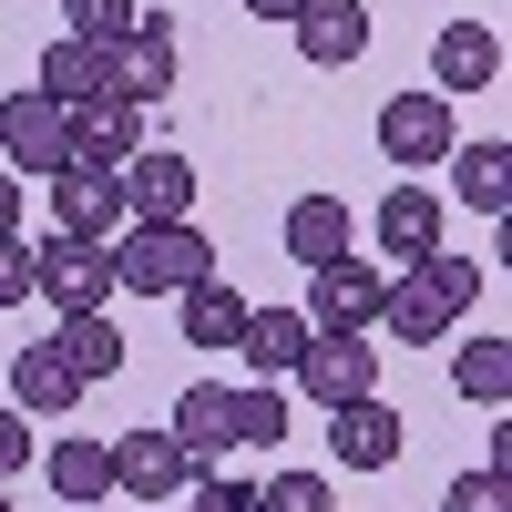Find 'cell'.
<instances>
[{"instance_id": "obj_1", "label": "cell", "mask_w": 512, "mask_h": 512, "mask_svg": "<svg viewBox=\"0 0 512 512\" xmlns=\"http://www.w3.org/2000/svg\"><path fill=\"white\" fill-rule=\"evenodd\" d=\"M472 297H482V267H472V256H420V267L390 277L379 318H390V338H410V349H441V338L472 318Z\"/></svg>"}, {"instance_id": "obj_2", "label": "cell", "mask_w": 512, "mask_h": 512, "mask_svg": "<svg viewBox=\"0 0 512 512\" xmlns=\"http://www.w3.org/2000/svg\"><path fill=\"white\" fill-rule=\"evenodd\" d=\"M195 277H216V246L195 226H123L113 236V287L123 297H185Z\"/></svg>"}, {"instance_id": "obj_3", "label": "cell", "mask_w": 512, "mask_h": 512, "mask_svg": "<svg viewBox=\"0 0 512 512\" xmlns=\"http://www.w3.org/2000/svg\"><path fill=\"white\" fill-rule=\"evenodd\" d=\"M31 297H52L62 318H103L113 308V246H93V236H41L31 246Z\"/></svg>"}, {"instance_id": "obj_4", "label": "cell", "mask_w": 512, "mask_h": 512, "mask_svg": "<svg viewBox=\"0 0 512 512\" xmlns=\"http://www.w3.org/2000/svg\"><path fill=\"white\" fill-rule=\"evenodd\" d=\"M113 185H123V226H195V164H185L175 144L134 154Z\"/></svg>"}, {"instance_id": "obj_5", "label": "cell", "mask_w": 512, "mask_h": 512, "mask_svg": "<svg viewBox=\"0 0 512 512\" xmlns=\"http://www.w3.org/2000/svg\"><path fill=\"white\" fill-rule=\"evenodd\" d=\"M62 164H72V113L41 93H11L0 103V175H62Z\"/></svg>"}, {"instance_id": "obj_6", "label": "cell", "mask_w": 512, "mask_h": 512, "mask_svg": "<svg viewBox=\"0 0 512 512\" xmlns=\"http://www.w3.org/2000/svg\"><path fill=\"white\" fill-rule=\"evenodd\" d=\"M287 379H308L318 410H349V400H379V349H369V338H349V328H318L308 359H297Z\"/></svg>"}, {"instance_id": "obj_7", "label": "cell", "mask_w": 512, "mask_h": 512, "mask_svg": "<svg viewBox=\"0 0 512 512\" xmlns=\"http://www.w3.org/2000/svg\"><path fill=\"white\" fill-rule=\"evenodd\" d=\"M451 144H461V113H451L441 93H390V103H379V154H390L400 175L441 164Z\"/></svg>"}, {"instance_id": "obj_8", "label": "cell", "mask_w": 512, "mask_h": 512, "mask_svg": "<svg viewBox=\"0 0 512 512\" xmlns=\"http://www.w3.org/2000/svg\"><path fill=\"white\" fill-rule=\"evenodd\" d=\"M175 93V11H134V31L113 41V103H164Z\"/></svg>"}, {"instance_id": "obj_9", "label": "cell", "mask_w": 512, "mask_h": 512, "mask_svg": "<svg viewBox=\"0 0 512 512\" xmlns=\"http://www.w3.org/2000/svg\"><path fill=\"white\" fill-rule=\"evenodd\" d=\"M379 297H390V267H369V256H328V267H308V308H318V328L369 338V328H379Z\"/></svg>"}, {"instance_id": "obj_10", "label": "cell", "mask_w": 512, "mask_h": 512, "mask_svg": "<svg viewBox=\"0 0 512 512\" xmlns=\"http://www.w3.org/2000/svg\"><path fill=\"white\" fill-rule=\"evenodd\" d=\"M41 185H52V236H93V246L123 236V185H113V175L62 164V175H41Z\"/></svg>"}, {"instance_id": "obj_11", "label": "cell", "mask_w": 512, "mask_h": 512, "mask_svg": "<svg viewBox=\"0 0 512 512\" xmlns=\"http://www.w3.org/2000/svg\"><path fill=\"white\" fill-rule=\"evenodd\" d=\"M164 431H175V451L195 461V472H216V461L236 451V390L226 379H195V390L164 410Z\"/></svg>"}, {"instance_id": "obj_12", "label": "cell", "mask_w": 512, "mask_h": 512, "mask_svg": "<svg viewBox=\"0 0 512 512\" xmlns=\"http://www.w3.org/2000/svg\"><path fill=\"white\" fill-rule=\"evenodd\" d=\"M195 482V461L175 451V431H123L113 441V492L123 502H175Z\"/></svg>"}, {"instance_id": "obj_13", "label": "cell", "mask_w": 512, "mask_h": 512, "mask_svg": "<svg viewBox=\"0 0 512 512\" xmlns=\"http://www.w3.org/2000/svg\"><path fill=\"white\" fill-rule=\"evenodd\" d=\"M41 103H62V113H93V103H113V52L103 41H52V52H41V82H31Z\"/></svg>"}, {"instance_id": "obj_14", "label": "cell", "mask_w": 512, "mask_h": 512, "mask_svg": "<svg viewBox=\"0 0 512 512\" xmlns=\"http://www.w3.org/2000/svg\"><path fill=\"white\" fill-rule=\"evenodd\" d=\"M420 256H441V195L431 185H390L379 195V267H420Z\"/></svg>"}, {"instance_id": "obj_15", "label": "cell", "mask_w": 512, "mask_h": 512, "mask_svg": "<svg viewBox=\"0 0 512 512\" xmlns=\"http://www.w3.org/2000/svg\"><path fill=\"white\" fill-rule=\"evenodd\" d=\"M492 72H502V31L492 21H441V41H431V93L461 103V93H482Z\"/></svg>"}, {"instance_id": "obj_16", "label": "cell", "mask_w": 512, "mask_h": 512, "mask_svg": "<svg viewBox=\"0 0 512 512\" xmlns=\"http://www.w3.org/2000/svg\"><path fill=\"white\" fill-rule=\"evenodd\" d=\"M400 431H410V420H400L390 400H349V410H328V451L349 461V472H390V461H400Z\"/></svg>"}, {"instance_id": "obj_17", "label": "cell", "mask_w": 512, "mask_h": 512, "mask_svg": "<svg viewBox=\"0 0 512 512\" xmlns=\"http://www.w3.org/2000/svg\"><path fill=\"white\" fill-rule=\"evenodd\" d=\"M72 400H82V379L62 369L52 338H41V349H11V410L21 420H72Z\"/></svg>"}, {"instance_id": "obj_18", "label": "cell", "mask_w": 512, "mask_h": 512, "mask_svg": "<svg viewBox=\"0 0 512 512\" xmlns=\"http://www.w3.org/2000/svg\"><path fill=\"white\" fill-rule=\"evenodd\" d=\"M287 31H297V52L328 62V72L369 52V11H359V0H297V21H287Z\"/></svg>"}, {"instance_id": "obj_19", "label": "cell", "mask_w": 512, "mask_h": 512, "mask_svg": "<svg viewBox=\"0 0 512 512\" xmlns=\"http://www.w3.org/2000/svg\"><path fill=\"white\" fill-rule=\"evenodd\" d=\"M134 154H144V113H134V103H93V113H72V164L123 175Z\"/></svg>"}, {"instance_id": "obj_20", "label": "cell", "mask_w": 512, "mask_h": 512, "mask_svg": "<svg viewBox=\"0 0 512 512\" xmlns=\"http://www.w3.org/2000/svg\"><path fill=\"white\" fill-rule=\"evenodd\" d=\"M308 308H246V328H236V349H246V369L256 379H287L297 359H308Z\"/></svg>"}, {"instance_id": "obj_21", "label": "cell", "mask_w": 512, "mask_h": 512, "mask_svg": "<svg viewBox=\"0 0 512 512\" xmlns=\"http://www.w3.org/2000/svg\"><path fill=\"white\" fill-rule=\"evenodd\" d=\"M41 472H52L62 512H82V502H113V441H82V431H62L52 451H41Z\"/></svg>"}, {"instance_id": "obj_22", "label": "cell", "mask_w": 512, "mask_h": 512, "mask_svg": "<svg viewBox=\"0 0 512 512\" xmlns=\"http://www.w3.org/2000/svg\"><path fill=\"white\" fill-rule=\"evenodd\" d=\"M441 164H451V195L472 205V216H502V205H512V144L482 134V144H451Z\"/></svg>"}, {"instance_id": "obj_23", "label": "cell", "mask_w": 512, "mask_h": 512, "mask_svg": "<svg viewBox=\"0 0 512 512\" xmlns=\"http://www.w3.org/2000/svg\"><path fill=\"white\" fill-rule=\"evenodd\" d=\"M175 318H185V349H236L246 297H236V287H226V267H216V277H195V287L175 297Z\"/></svg>"}, {"instance_id": "obj_24", "label": "cell", "mask_w": 512, "mask_h": 512, "mask_svg": "<svg viewBox=\"0 0 512 512\" xmlns=\"http://www.w3.org/2000/svg\"><path fill=\"white\" fill-rule=\"evenodd\" d=\"M287 256H297V267L349 256V205H338V195H297V205H287Z\"/></svg>"}, {"instance_id": "obj_25", "label": "cell", "mask_w": 512, "mask_h": 512, "mask_svg": "<svg viewBox=\"0 0 512 512\" xmlns=\"http://www.w3.org/2000/svg\"><path fill=\"white\" fill-rule=\"evenodd\" d=\"M52 349H62V369L82 379V390H93V379H113V369H123V328H113V318H62Z\"/></svg>"}, {"instance_id": "obj_26", "label": "cell", "mask_w": 512, "mask_h": 512, "mask_svg": "<svg viewBox=\"0 0 512 512\" xmlns=\"http://www.w3.org/2000/svg\"><path fill=\"white\" fill-rule=\"evenodd\" d=\"M451 390L482 400V410H502V400H512V338H472V349H451Z\"/></svg>"}, {"instance_id": "obj_27", "label": "cell", "mask_w": 512, "mask_h": 512, "mask_svg": "<svg viewBox=\"0 0 512 512\" xmlns=\"http://www.w3.org/2000/svg\"><path fill=\"white\" fill-rule=\"evenodd\" d=\"M277 441H287V390L256 379V390H236V451H277Z\"/></svg>"}, {"instance_id": "obj_28", "label": "cell", "mask_w": 512, "mask_h": 512, "mask_svg": "<svg viewBox=\"0 0 512 512\" xmlns=\"http://www.w3.org/2000/svg\"><path fill=\"white\" fill-rule=\"evenodd\" d=\"M62 31H72V41H103V52H113V41L134 31V0H62Z\"/></svg>"}, {"instance_id": "obj_29", "label": "cell", "mask_w": 512, "mask_h": 512, "mask_svg": "<svg viewBox=\"0 0 512 512\" xmlns=\"http://www.w3.org/2000/svg\"><path fill=\"white\" fill-rule=\"evenodd\" d=\"M256 512H338L318 472H277V482H256Z\"/></svg>"}, {"instance_id": "obj_30", "label": "cell", "mask_w": 512, "mask_h": 512, "mask_svg": "<svg viewBox=\"0 0 512 512\" xmlns=\"http://www.w3.org/2000/svg\"><path fill=\"white\" fill-rule=\"evenodd\" d=\"M441 512H512V482L482 461V472H461V482H451V502H441Z\"/></svg>"}, {"instance_id": "obj_31", "label": "cell", "mask_w": 512, "mask_h": 512, "mask_svg": "<svg viewBox=\"0 0 512 512\" xmlns=\"http://www.w3.org/2000/svg\"><path fill=\"white\" fill-rule=\"evenodd\" d=\"M185 502H195V512H256V482H226V472H195V482H185Z\"/></svg>"}, {"instance_id": "obj_32", "label": "cell", "mask_w": 512, "mask_h": 512, "mask_svg": "<svg viewBox=\"0 0 512 512\" xmlns=\"http://www.w3.org/2000/svg\"><path fill=\"white\" fill-rule=\"evenodd\" d=\"M0 308H31V246L0 236Z\"/></svg>"}, {"instance_id": "obj_33", "label": "cell", "mask_w": 512, "mask_h": 512, "mask_svg": "<svg viewBox=\"0 0 512 512\" xmlns=\"http://www.w3.org/2000/svg\"><path fill=\"white\" fill-rule=\"evenodd\" d=\"M21 461H31V420H21V410H0V482H11Z\"/></svg>"}, {"instance_id": "obj_34", "label": "cell", "mask_w": 512, "mask_h": 512, "mask_svg": "<svg viewBox=\"0 0 512 512\" xmlns=\"http://www.w3.org/2000/svg\"><path fill=\"white\" fill-rule=\"evenodd\" d=\"M0 236H21V175H0Z\"/></svg>"}, {"instance_id": "obj_35", "label": "cell", "mask_w": 512, "mask_h": 512, "mask_svg": "<svg viewBox=\"0 0 512 512\" xmlns=\"http://www.w3.org/2000/svg\"><path fill=\"white\" fill-rule=\"evenodd\" d=\"M246 11H256V21H297V0H246Z\"/></svg>"}, {"instance_id": "obj_36", "label": "cell", "mask_w": 512, "mask_h": 512, "mask_svg": "<svg viewBox=\"0 0 512 512\" xmlns=\"http://www.w3.org/2000/svg\"><path fill=\"white\" fill-rule=\"evenodd\" d=\"M82 512H113V502H82Z\"/></svg>"}, {"instance_id": "obj_37", "label": "cell", "mask_w": 512, "mask_h": 512, "mask_svg": "<svg viewBox=\"0 0 512 512\" xmlns=\"http://www.w3.org/2000/svg\"><path fill=\"white\" fill-rule=\"evenodd\" d=\"M0 512H11V492H0Z\"/></svg>"}]
</instances>
